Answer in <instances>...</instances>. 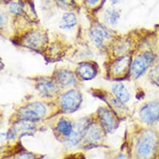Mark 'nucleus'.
Here are the masks:
<instances>
[{
	"label": "nucleus",
	"instance_id": "f257e3e1",
	"mask_svg": "<svg viewBox=\"0 0 159 159\" xmlns=\"http://www.w3.org/2000/svg\"><path fill=\"white\" fill-rule=\"evenodd\" d=\"M158 138L156 132L152 130L145 131L140 136L136 147L137 159H152L156 153Z\"/></svg>",
	"mask_w": 159,
	"mask_h": 159
},
{
	"label": "nucleus",
	"instance_id": "f03ea898",
	"mask_svg": "<svg viewBox=\"0 0 159 159\" xmlns=\"http://www.w3.org/2000/svg\"><path fill=\"white\" fill-rule=\"evenodd\" d=\"M154 60L155 55L150 52H145L143 54L139 55L130 64L129 71L130 76L135 79L141 77L153 63Z\"/></svg>",
	"mask_w": 159,
	"mask_h": 159
},
{
	"label": "nucleus",
	"instance_id": "7ed1b4c3",
	"mask_svg": "<svg viewBox=\"0 0 159 159\" xmlns=\"http://www.w3.org/2000/svg\"><path fill=\"white\" fill-rule=\"evenodd\" d=\"M46 107L40 103H32L22 107L18 112L21 120L34 122L42 119L46 114Z\"/></svg>",
	"mask_w": 159,
	"mask_h": 159
},
{
	"label": "nucleus",
	"instance_id": "20e7f679",
	"mask_svg": "<svg viewBox=\"0 0 159 159\" xmlns=\"http://www.w3.org/2000/svg\"><path fill=\"white\" fill-rule=\"evenodd\" d=\"M81 95L79 91L70 90L63 94L60 98L62 110L67 113H73L79 108L81 103Z\"/></svg>",
	"mask_w": 159,
	"mask_h": 159
},
{
	"label": "nucleus",
	"instance_id": "39448f33",
	"mask_svg": "<svg viewBox=\"0 0 159 159\" xmlns=\"http://www.w3.org/2000/svg\"><path fill=\"white\" fill-rule=\"evenodd\" d=\"M89 126L88 119H82L75 123L70 135L66 140L68 146H75L78 144L86 136L87 130Z\"/></svg>",
	"mask_w": 159,
	"mask_h": 159
},
{
	"label": "nucleus",
	"instance_id": "423d86ee",
	"mask_svg": "<svg viewBox=\"0 0 159 159\" xmlns=\"http://www.w3.org/2000/svg\"><path fill=\"white\" fill-rule=\"evenodd\" d=\"M139 117L148 125H152L159 120V102L152 101L146 103L139 111Z\"/></svg>",
	"mask_w": 159,
	"mask_h": 159
},
{
	"label": "nucleus",
	"instance_id": "0eeeda50",
	"mask_svg": "<svg viewBox=\"0 0 159 159\" xmlns=\"http://www.w3.org/2000/svg\"><path fill=\"white\" fill-rule=\"evenodd\" d=\"M100 121L103 128L107 131H113L117 128L118 122L115 113L107 108H101L98 111Z\"/></svg>",
	"mask_w": 159,
	"mask_h": 159
},
{
	"label": "nucleus",
	"instance_id": "6e6552de",
	"mask_svg": "<svg viewBox=\"0 0 159 159\" xmlns=\"http://www.w3.org/2000/svg\"><path fill=\"white\" fill-rule=\"evenodd\" d=\"M131 64L130 58L128 56H122L112 63L110 66V73L115 77H121L130 71Z\"/></svg>",
	"mask_w": 159,
	"mask_h": 159
},
{
	"label": "nucleus",
	"instance_id": "1a4fd4ad",
	"mask_svg": "<svg viewBox=\"0 0 159 159\" xmlns=\"http://www.w3.org/2000/svg\"><path fill=\"white\" fill-rule=\"evenodd\" d=\"M91 40L97 46H101L103 42L109 39L111 36L110 31L105 26L99 24H94L89 32Z\"/></svg>",
	"mask_w": 159,
	"mask_h": 159
},
{
	"label": "nucleus",
	"instance_id": "9d476101",
	"mask_svg": "<svg viewBox=\"0 0 159 159\" xmlns=\"http://www.w3.org/2000/svg\"><path fill=\"white\" fill-rule=\"evenodd\" d=\"M76 74L83 80H89L96 76L97 69L91 63L83 62L77 66Z\"/></svg>",
	"mask_w": 159,
	"mask_h": 159
},
{
	"label": "nucleus",
	"instance_id": "9b49d317",
	"mask_svg": "<svg viewBox=\"0 0 159 159\" xmlns=\"http://www.w3.org/2000/svg\"><path fill=\"white\" fill-rule=\"evenodd\" d=\"M33 122L21 120L19 122L16 123L9 131V138H16L18 135H23L24 133L30 131L34 129V126L32 125Z\"/></svg>",
	"mask_w": 159,
	"mask_h": 159
},
{
	"label": "nucleus",
	"instance_id": "f8f14e48",
	"mask_svg": "<svg viewBox=\"0 0 159 159\" xmlns=\"http://www.w3.org/2000/svg\"><path fill=\"white\" fill-rule=\"evenodd\" d=\"M112 92L116 99L122 103H126L130 100V95L127 88L123 83H116L111 87Z\"/></svg>",
	"mask_w": 159,
	"mask_h": 159
},
{
	"label": "nucleus",
	"instance_id": "ddd939ff",
	"mask_svg": "<svg viewBox=\"0 0 159 159\" xmlns=\"http://www.w3.org/2000/svg\"><path fill=\"white\" fill-rule=\"evenodd\" d=\"M37 89L40 94L44 96H48V97L55 94L58 90L57 83L49 80H43L40 81L37 84Z\"/></svg>",
	"mask_w": 159,
	"mask_h": 159
},
{
	"label": "nucleus",
	"instance_id": "4468645a",
	"mask_svg": "<svg viewBox=\"0 0 159 159\" xmlns=\"http://www.w3.org/2000/svg\"><path fill=\"white\" fill-rule=\"evenodd\" d=\"M55 79L57 83L63 86H70L76 83L74 75L70 71L65 70V69H62L57 72Z\"/></svg>",
	"mask_w": 159,
	"mask_h": 159
},
{
	"label": "nucleus",
	"instance_id": "2eb2a0df",
	"mask_svg": "<svg viewBox=\"0 0 159 159\" xmlns=\"http://www.w3.org/2000/svg\"><path fill=\"white\" fill-rule=\"evenodd\" d=\"M105 129L103 126H101L97 124H93V125H89L88 130H87V134L85 137L90 141V142H97L101 139L103 136Z\"/></svg>",
	"mask_w": 159,
	"mask_h": 159
},
{
	"label": "nucleus",
	"instance_id": "dca6fc26",
	"mask_svg": "<svg viewBox=\"0 0 159 159\" xmlns=\"http://www.w3.org/2000/svg\"><path fill=\"white\" fill-rule=\"evenodd\" d=\"M25 41L28 46L35 49L42 45L44 41V36L40 32H33L26 36Z\"/></svg>",
	"mask_w": 159,
	"mask_h": 159
},
{
	"label": "nucleus",
	"instance_id": "f3484780",
	"mask_svg": "<svg viewBox=\"0 0 159 159\" xmlns=\"http://www.w3.org/2000/svg\"><path fill=\"white\" fill-rule=\"evenodd\" d=\"M73 125H71L70 121L65 119H61L60 121L57 122V130L60 132L61 135L65 136L68 138L70 135L71 132L73 130Z\"/></svg>",
	"mask_w": 159,
	"mask_h": 159
},
{
	"label": "nucleus",
	"instance_id": "a211bd4d",
	"mask_svg": "<svg viewBox=\"0 0 159 159\" xmlns=\"http://www.w3.org/2000/svg\"><path fill=\"white\" fill-rule=\"evenodd\" d=\"M76 17L74 14L70 13H65L62 16L60 27L62 29H69L76 25Z\"/></svg>",
	"mask_w": 159,
	"mask_h": 159
},
{
	"label": "nucleus",
	"instance_id": "6ab92c4d",
	"mask_svg": "<svg viewBox=\"0 0 159 159\" xmlns=\"http://www.w3.org/2000/svg\"><path fill=\"white\" fill-rule=\"evenodd\" d=\"M120 19V13L114 9H109L105 13V19L107 23L111 25H115L117 24Z\"/></svg>",
	"mask_w": 159,
	"mask_h": 159
},
{
	"label": "nucleus",
	"instance_id": "aec40b11",
	"mask_svg": "<svg viewBox=\"0 0 159 159\" xmlns=\"http://www.w3.org/2000/svg\"><path fill=\"white\" fill-rule=\"evenodd\" d=\"M9 9L13 14H21L23 11V7L19 2H12L9 6Z\"/></svg>",
	"mask_w": 159,
	"mask_h": 159
},
{
	"label": "nucleus",
	"instance_id": "412c9836",
	"mask_svg": "<svg viewBox=\"0 0 159 159\" xmlns=\"http://www.w3.org/2000/svg\"><path fill=\"white\" fill-rule=\"evenodd\" d=\"M128 47L129 46H128L127 41H121L116 46V51L118 54H123L128 50Z\"/></svg>",
	"mask_w": 159,
	"mask_h": 159
},
{
	"label": "nucleus",
	"instance_id": "4be33fe9",
	"mask_svg": "<svg viewBox=\"0 0 159 159\" xmlns=\"http://www.w3.org/2000/svg\"><path fill=\"white\" fill-rule=\"evenodd\" d=\"M16 159H38L35 155L31 152H24V153L20 154L17 156Z\"/></svg>",
	"mask_w": 159,
	"mask_h": 159
},
{
	"label": "nucleus",
	"instance_id": "5701e85b",
	"mask_svg": "<svg viewBox=\"0 0 159 159\" xmlns=\"http://www.w3.org/2000/svg\"><path fill=\"white\" fill-rule=\"evenodd\" d=\"M64 159H84V157L81 156L80 153H77V154H73V155H70V156H67L66 158H65Z\"/></svg>",
	"mask_w": 159,
	"mask_h": 159
},
{
	"label": "nucleus",
	"instance_id": "b1692460",
	"mask_svg": "<svg viewBox=\"0 0 159 159\" xmlns=\"http://www.w3.org/2000/svg\"><path fill=\"white\" fill-rule=\"evenodd\" d=\"M114 159H129V156L125 152H121V153L118 154Z\"/></svg>",
	"mask_w": 159,
	"mask_h": 159
},
{
	"label": "nucleus",
	"instance_id": "393cba45",
	"mask_svg": "<svg viewBox=\"0 0 159 159\" xmlns=\"http://www.w3.org/2000/svg\"><path fill=\"white\" fill-rule=\"evenodd\" d=\"M99 1H100V0H86L87 3L90 6L96 5L99 2Z\"/></svg>",
	"mask_w": 159,
	"mask_h": 159
},
{
	"label": "nucleus",
	"instance_id": "a878e982",
	"mask_svg": "<svg viewBox=\"0 0 159 159\" xmlns=\"http://www.w3.org/2000/svg\"><path fill=\"white\" fill-rule=\"evenodd\" d=\"M58 1L61 3L65 4V5H68V4H70L72 2L73 0H58Z\"/></svg>",
	"mask_w": 159,
	"mask_h": 159
},
{
	"label": "nucleus",
	"instance_id": "bb28decb",
	"mask_svg": "<svg viewBox=\"0 0 159 159\" xmlns=\"http://www.w3.org/2000/svg\"><path fill=\"white\" fill-rule=\"evenodd\" d=\"M111 2L113 5H116V4H118L120 2V0H111Z\"/></svg>",
	"mask_w": 159,
	"mask_h": 159
}]
</instances>
